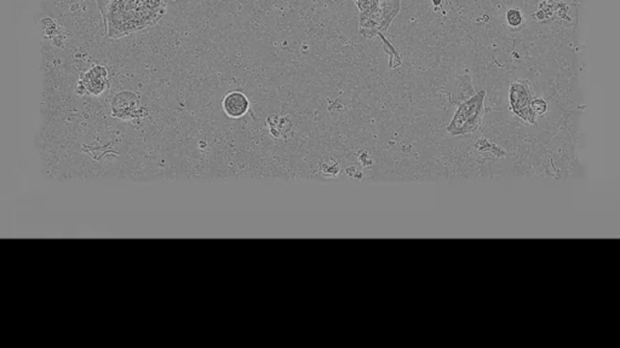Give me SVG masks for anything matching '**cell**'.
I'll return each mask as SVG.
<instances>
[{"instance_id":"obj_8","label":"cell","mask_w":620,"mask_h":348,"mask_svg":"<svg viewBox=\"0 0 620 348\" xmlns=\"http://www.w3.org/2000/svg\"><path fill=\"white\" fill-rule=\"evenodd\" d=\"M475 148L481 152H489V154H492L493 156H495L498 158L504 157L505 154H507V151L504 150V148H501L500 145L493 144V143H491L488 139H486V138H480L479 141L476 142Z\"/></svg>"},{"instance_id":"obj_7","label":"cell","mask_w":620,"mask_h":348,"mask_svg":"<svg viewBox=\"0 0 620 348\" xmlns=\"http://www.w3.org/2000/svg\"><path fill=\"white\" fill-rule=\"evenodd\" d=\"M111 109L115 117L120 119H126V116L136 117L139 111V99L135 93L131 92L118 93L111 102Z\"/></svg>"},{"instance_id":"obj_2","label":"cell","mask_w":620,"mask_h":348,"mask_svg":"<svg viewBox=\"0 0 620 348\" xmlns=\"http://www.w3.org/2000/svg\"><path fill=\"white\" fill-rule=\"evenodd\" d=\"M360 10V33L371 39L389 28L400 11V0H356Z\"/></svg>"},{"instance_id":"obj_9","label":"cell","mask_w":620,"mask_h":348,"mask_svg":"<svg viewBox=\"0 0 620 348\" xmlns=\"http://www.w3.org/2000/svg\"><path fill=\"white\" fill-rule=\"evenodd\" d=\"M505 17H507L508 24H509L511 28H519L523 22L522 12H521L519 9H509V10L507 11Z\"/></svg>"},{"instance_id":"obj_1","label":"cell","mask_w":620,"mask_h":348,"mask_svg":"<svg viewBox=\"0 0 620 348\" xmlns=\"http://www.w3.org/2000/svg\"><path fill=\"white\" fill-rule=\"evenodd\" d=\"M164 12L163 0H111L103 18L108 35L120 38L153 26Z\"/></svg>"},{"instance_id":"obj_3","label":"cell","mask_w":620,"mask_h":348,"mask_svg":"<svg viewBox=\"0 0 620 348\" xmlns=\"http://www.w3.org/2000/svg\"><path fill=\"white\" fill-rule=\"evenodd\" d=\"M486 95L487 92L485 90H481L461 102L447 127L449 135L454 137L467 136L476 132L480 128L483 114H485Z\"/></svg>"},{"instance_id":"obj_4","label":"cell","mask_w":620,"mask_h":348,"mask_svg":"<svg viewBox=\"0 0 620 348\" xmlns=\"http://www.w3.org/2000/svg\"><path fill=\"white\" fill-rule=\"evenodd\" d=\"M534 98V90L528 80L520 79L510 85L509 102L511 113L529 125H537L538 115L531 108V103Z\"/></svg>"},{"instance_id":"obj_5","label":"cell","mask_w":620,"mask_h":348,"mask_svg":"<svg viewBox=\"0 0 620 348\" xmlns=\"http://www.w3.org/2000/svg\"><path fill=\"white\" fill-rule=\"evenodd\" d=\"M109 86L108 71L103 65H94L86 71L78 82L79 89H84L85 93L92 96H100Z\"/></svg>"},{"instance_id":"obj_6","label":"cell","mask_w":620,"mask_h":348,"mask_svg":"<svg viewBox=\"0 0 620 348\" xmlns=\"http://www.w3.org/2000/svg\"><path fill=\"white\" fill-rule=\"evenodd\" d=\"M222 108L224 114L230 119H241L249 111L250 101L245 93L231 91L223 98Z\"/></svg>"},{"instance_id":"obj_10","label":"cell","mask_w":620,"mask_h":348,"mask_svg":"<svg viewBox=\"0 0 620 348\" xmlns=\"http://www.w3.org/2000/svg\"><path fill=\"white\" fill-rule=\"evenodd\" d=\"M531 108L537 115H542L548 111V103L544 98H534L531 103Z\"/></svg>"},{"instance_id":"obj_11","label":"cell","mask_w":620,"mask_h":348,"mask_svg":"<svg viewBox=\"0 0 620 348\" xmlns=\"http://www.w3.org/2000/svg\"><path fill=\"white\" fill-rule=\"evenodd\" d=\"M433 3H434V5H435V6L441 5V0H433Z\"/></svg>"}]
</instances>
